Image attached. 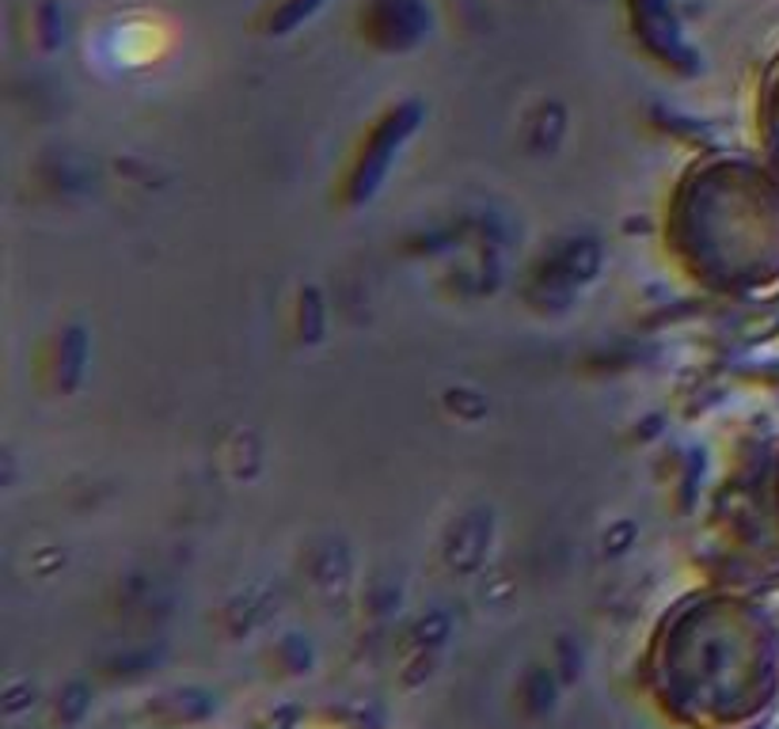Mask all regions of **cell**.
Listing matches in <instances>:
<instances>
[{"mask_svg": "<svg viewBox=\"0 0 779 729\" xmlns=\"http://www.w3.org/2000/svg\"><path fill=\"white\" fill-rule=\"evenodd\" d=\"M666 244L680 270L719 297L779 289V175L765 160H699L673 191Z\"/></svg>", "mask_w": 779, "mask_h": 729, "instance_id": "obj_1", "label": "cell"}, {"mask_svg": "<svg viewBox=\"0 0 779 729\" xmlns=\"http://www.w3.org/2000/svg\"><path fill=\"white\" fill-rule=\"evenodd\" d=\"M658 677L688 715L715 718L719 726L749 722L776 696V627L741 597L693 600L662 638Z\"/></svg>", "mask_w": 779, "mask_h": 729, "instance_id": "obj_2", "label": "cell"}, {"mask_svg": "<svg viewBox=\"0 0 779 729\" xmlns=\"http://www.w3.org/2000/svg\"><path fill=\"white\" fill-rule=\"evenodd\" d=\"M711 551L741 582L779 577V456L730 483L711 510Z\"/></svg>", "mask_w": 779, "mask_h": 729, "instance_id": "obj_3", "label": "cell"}, {"mask_svg": "<svg viewBox=\"0 0 779 729\" xmlns=\"http://www.w3.org/2000/svg\"><path fill=\"white\" fill-rule=\"evenodd\" d=\"M757 130H760V148H765V164L779 175V58L765 73V84H760Z\"/></svg>", "mask_w": 779, "mask_h": 729, "instance_id": "obj_4", "label": "cell"}]
</instances>
